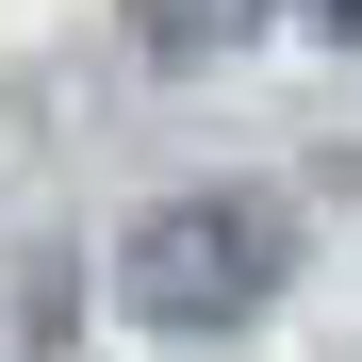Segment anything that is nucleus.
<instances>
[{"instance_id":"nucleus-3","label":"nucleus","mask_w":362,"mask_h":362,"mask_svg":"<svg viewBox=\"0 0 362 362\" xmlns=\"http://www.w3.org/2000/svg\"><path fill=\"white\" fill-rule=\"evenodd\" d=\"M329 33H362V0H329Z\"/></svg>"},{"instance_id":"nucleus-2","label":"nucleus","mask_w":362,"mask_h":362,"mask_svg":"<svg viewBox=\"0 0 362 362\" xmlns=\"http://www.w3.org/2000/svg\"><path fill=\"white\" fill-rule=\"evenodd\" d=\"M264 17H280V0H132V33L165 49V66H214V49H247Z\"/></svg>"},{"instance_id":"nucleus-1","label":"nucleus","mask_w":362,"mask_h":362,"mask_svg":"<svg viewBox=\"0 0 362 362\" xmlns=\"http://www.w3.org/2000/svg\"><path fill=\"white\" fill-rule=\"evenodd\" d=\"M280 280H296V214L247 198V181L148 198L132 247H115V296H132V329H165V346H230V329H264Z\"/></svg>"}]
</instances>
